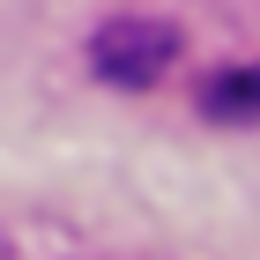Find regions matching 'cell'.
<instances>
[{"label":"cell","mask_w":260,"mask_h":260,"mask_svg":"<svg viewBox=\"0 0 260 260\" xmlns=\"http://www.w3.org/2000/svg\"><path fill=\"white\" fill-rule=\"evenodd\" d=\"M253 104V75H223V89H216V112H245Z\"/></svg>","instance_id":"cell-2"},{"label":"cell","mask_w":260,"mask_h":260,"mask_svg":"<svg viewBox=\"0 0 260 260\" xmlns=\"http://www.w3.org/2000/svg\"><path fill=\"white\" fill-rule=\"evenodd\" d=\"M89 60H97V75H104V82H119V89H141V82H156L164 67L179 60V38H171V22L119 15V22H104V30H97Z\"/></svg>","instance_id":"cell-1"}]
</instances>
